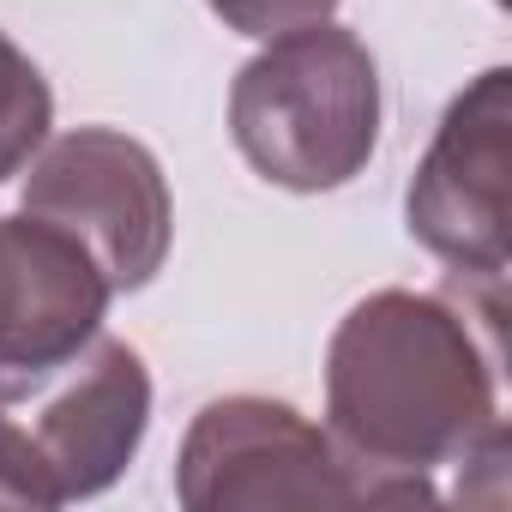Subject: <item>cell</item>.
Instances as JSON below:
<instances>
[{
	"label": "cell",
	"instance_id": "277c9868",
	"mask_svg": "<svg viewBox=\"0 0 512 512\" xmlns=\"http://www.w3.org/2000/svg\"><path fill=\"white\" fill-rule=\"evenodd\" d=\"M25 211L73 235L109 290H145L169 260L175 199L163 163L115 127H73L31 157Z\"/></svg>",
	"mask_w": 512,
	"mask_h": 512
},
{
	"label": "cell",
	"instance_id": "9c48e42d",
	"mask_svg": "<svg viewBox=\"0 0 512 512\" xmlns=\"http://www.w3.org/2000/svg\"><path fill=\"white\" fill-rule=\"evenodd\" d=\"M0 506L7 512H55L61 506L49 476H43V458L31 452V440L7 404H0Z\"/></svg>",
	"mask_w": 512,
	"mask_h": 512
},
{
	"label": "cell",
	"instance_id": "5b68a950",
	"mask_svg": "<svg viewBox=\"0 0 512 512\" xmlns=\"http://www.w3.org/2000/svg\"><path fill=\"white\" fill-rule=\"evenodd\" d=\"M506 133H512V73L488 67L470 79L434 127L404 193L410 235L434 260L458 266L482 290L506 278Z\"/></svg>",
	"mask_w": 512,
	"mask_h": 512
},
{
	"label": "cell",
	"instance_id": "52a82bcc",
	"mask_svg": "<svg viewBox=\"0 0 512 512\" xmlns=\"http://www.w3.org/2000/svg\"><path fill=\"white\" fill-rule=\"evenodd\" d=\"M97 260L43 217H0V398L67 368L109 314Z\"/></svg>",
	"mask_w": 512,
	"mask_h": 512
},
{
	"label": "cell",
	"instance_id": "8992f818",
	"mask_svg": "<svg viewBox=\"0 0 512 512\" xmlns=\"http://www.w3.org/2000/svg\"><path fill=\"white\" fill-rule=\"evenodd\" d=\"M0 404L25 428L55 500L67 506V500L103 494L133 464L151 428V374L133 344L97 332L67 368L43 374L37 386L0 398Z\"/></svg>",
	"mask_w": 512,
	"mask_h": 512
},
{
	"label": "cell",
	"instance_id": "7a4b0ae2",
	"mask_svg": "<svg viewBox=\"0 0 512 512\" xmlns=\"http://www.w3.org/2000/svg\"><path fill=\"white\" fill-rule=\"evenodd\" d=\"M229 133L272 187L332 193L356 181L380 145V67L368 43L332 19L266 37L229 85Z\"/></svg>",
	"mask_w": 512,
	"mask_h": 512
},
{
	"label": "cell",
	"instance_id": "ba28073f",
	"mask_svg": "<svg viewBox=\"0 0 512 512\" xmlns=\"http://www.w3.org/2000/svg\"><path fill=\"white\" fill-rule=\"evenodd\" d=\"M55 121V97L49 79L37 73V61L0 31V181H13L49 139Z\"/></svg>",
	"mask_w": 512,
	"mask_h": 512
},
{
	"label": "cell",
	"instance_id": "3957f363",
	"mask_svg": "<svg viewBox=\"0 0 512 512\" xmlns=\"http://www.w3.org/2000/svg\"><path fill=\"white\" fill-rule=\"evenodd\" d=\"M187 512H272V506H386L380 482L284 398H211L175 458Z\"/></svg>",
	"mask_w": 512,
	"mask_h": 512
},
{
	"label": "cell",
	"instance_id": "30bf717a",
	"mask_svg": "<svg viewBox=\"0 0 512 512\" xmlns=\"http://www.w3.org/2000/svg\"><path fill=\"white\" fill-rule=\"evenodd\" d=\"M205 7L241 31V37H284V31H302V25H320L338 13V0H205Z\"/></svg>",
	"mask_w": 512,
	"mask_h": 512
},
{
	"label": "cell",
	"instance_id": "6da1fadb",
	"mask_svg": "<svg viewBox=\"0 0 512 512\" xmlns=\"http://www.w3.org/2000/svg\"><path fill=\"white\" fill-rule=\"evenodd\" d=\"M494 344L446 296L374 290L326 350V434L380 482L386 506L434 500L428 470L488 464L506 446Z\"/></svg>",
	"mask_w": 512,
	"mask_h": 512
}]
</instances>
